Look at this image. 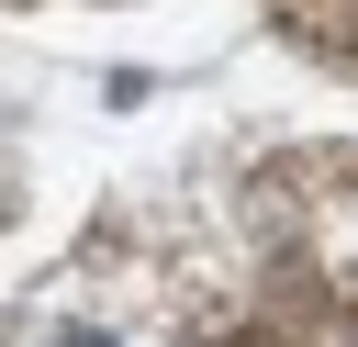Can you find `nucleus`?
Listing matches in <instances>:
<instances>
[{
	"label": "nucleus",
	"instance_id": "f257e3e1",
	"mask_svg": "<svg viewBox=\"0 0 358 347\" xmlns=\"http://www.w3.org/2000/svg\"><path fill=\"white\" fill-rule=\"evenodd\" d=\"M56 347H101V336H56Z\"/></svg>",
	"mask_w": 358,
	"mask_h": 347
}]
</instances>
